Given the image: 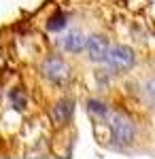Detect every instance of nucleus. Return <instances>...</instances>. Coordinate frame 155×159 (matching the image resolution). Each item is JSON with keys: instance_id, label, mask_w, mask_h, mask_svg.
<instances>
[{"instance_id": "nucleus-3", "label": "nucleus", "mask_w": 155, "mask_h": 159, "mask_svg": "<svg viewBox=\"0 0 155 159\" xmlns=\"http://www.w3.org/2000/svg\"><path fill=\"white\" fill-rule=\"evenodd\" d=\"M40 72L45 79H49L51 83H64L66 79H68V66H66V61L58 57V55H51L47 60L43 61V66H40Z\"/></svg>"}, {"instance_id": "nucleus-6", "label": "nucleus", "mask_w": 155, "mask_h": 159, "mask_svg": "<svg viewBox=\"0 0 155 159\" xmlns=\"http://www.w3.org/2000/svg\"><path fill=\"white\" fill-rule=\"evenodd\" d=\"M64 49L68 53H81L85 49V34L81 30H72L64 36Z\"/></svg>"}, {"instance_id": "nucleus-4", "label": "nucleus", "mask_w": 155, "mask_h": 159, "mask_svg": "<svg viewBox=\"0 0 155 159\" xmlns=\"http://www.w3.org/2000/svg\"><path fill=\"white\" fill-rule=\"evenodd\" d=\"M108 40L100 34H92V36L85 38V51H87V57L92 61H104L108 55Z\"/></svg>"}, {"instance_id": "nucleus-5", "label": "nucleus", "mask_w": 155, "mask_h": 159, "mask_svg": "<svg viewBox=\"0 0 155 159\" xmlns=\"http://www.w3.org/2000/svg\"><path fill=\"white\" fill-rule=\"evenodd\" d=\"M72 115H74V100H68V98L60 100L51 110V117H53L55 125H66L72 119Z\"/></svg>"}, {"instance_id": "nucleus-2", "label": "nucleus", "mask_w": 155, "mask_h": 159, "mask_svg": "<svg viewBox=\"0 0 155 159\" xmlns=\"http://www.w3.org/2000/svg\"><path fill=\"white\" fill-rule=\"evenodd\" d=\"M104 61H108L110 70H115V72H128L136 64V53L125 45H117V47L108 49V55Z\"/></svg>"}, {"instance_id": "nucleus-9", "label": "nucleus", "mask_w": 155, "mask_h": 159, "mask_svg": "<svg viewBox=\"0 0 155 159\" xmlns=\"http://www.w3.org/2000/svg\"><path fill=\"white\" fill-rule=\"evenodd\" d=\"M147 93L151 96V100H153V104H155V79L147 81Z\"/></svg>"}, {"instance_id": "nucleus-1", "label": "nucleus", "mask_w": 155, "mask_h": 159, "mask_svg": "<svg viewBox=\"0 0 155 159\" xmlns=\"http://www.w3.org/2000/svg\"><path fill=\"white\" fill-rule=\"evenodd\" d=\"M110 138H113V144L119 148H128L134 144V138H136V127L134 123L125 117V115H119L115 112L110 117Z\"/></svg>"}, {"instance_id": "nucleus-7", "label": "nucleus", "mask_w": 155, "mask_h": 159, "mask_svg": "<svg viewBox=\"0 0 155 159\" xmlns=\"http://www.w3.org/2000/svg\"><path fill=\"white\" fill-rule=\"evenodd\" d=\"M87 112H92L96 117H106L108 115V106L104 102H100V100H87Z\"/></svg>"}, {"instance_id": "nucleus-8", "label": "nucleus", "mask_w": 155, "mask_h": 159, "mask_svg": "<svg viewBox=\"0 0 155 159\" xmlns=\"http://www.w3.org/2000/svg\"><path fill=\"white\" fill-rule=\"evenodd\" d=\"M64 25H66V15H64V13H55V15L49 19L47 28L51 30V32H60Z\"/></svg>"}]
</instances>
